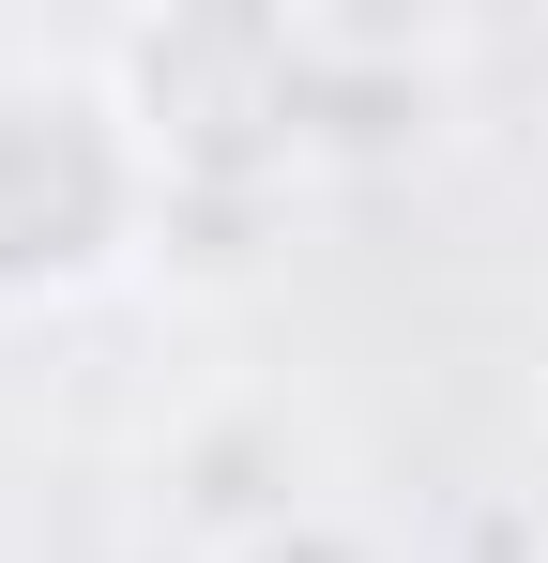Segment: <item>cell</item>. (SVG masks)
<instances>
[{
	"label": "cell",
	"mask_w": 548,
	"mask_h": 563,
	"mask_svg": "<svg viewBox=\"0 0 548 563\" xmlns=\"http://www.w3.org/2000/svg\"><path fill=\"white\" fill-rule=\"evenodd\" d=\"M153 244V122L107 92V77H62V62H0V289L46 305V289H91Z\"/></svg>",
	"instance_id": "obj_1"
},
{
	"label": "cell",
	"mask_w": 548,
	"mask_h": 563,
	"mask_svg": "<svg viewBox=\"0 0 548 563\" xmlns=\"http://www.w3.org/2000/svg\"><path fill=\"white\" fill-rule=\"evenodd\" d=\"M336 503V457H320V427L274 396V380H213V396H183L168 442H153V518H168L198 563H244L274 533H305Z\"/></svg>",
	"instance_id": "obj_2"
},
{
	"label": "cell",
	"mask_w": 548,
	"mask_h": 563,
	"mask_svg": "<svg viewBox=\"0 0 548 563\" xmlns=\"http://www.w3.org/2000/svg\"><path fill=\"white\" fill-rule=\"evenodd\" d=\"M457 77V31H396V15H305V31H260V122L274 153H396L427 137V107Z\"/></svg>",
	"instance_id": "obj_3"
},
{
	"label": "cell",
	"mask_w": 548,
	"mask_h": 563,
	"mask_svg": "<svg viewBox=\"0 0 548 563\" xmlns=\"http://www.w3.org/2000/svg\"><path fill=\"white\" fill-rule=\"evenodd\" d=\"M244 563H381V533H365L351 503H320L305 533H274V549H244Z\"/></svg>",
	"instance_id": "obj_4"
},
{
	"label": "cell",
	"mask_w": 548,
	"mask_h": 563,
	"mask_svg": "<svg viewBox=\"0 0 548 563\" xmlns=\"http://www.w3.org/2000/svg\"><path fill=\"white\" fill-rule=\"evenodd\" d=\"M0 320H15V289H0Z\"/></svg>",
	"instance_id": "obj_5"
}]
</instances>
